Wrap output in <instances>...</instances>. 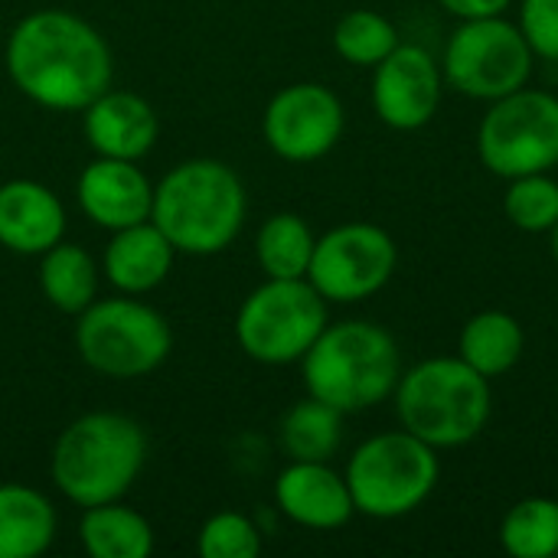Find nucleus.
I'll return each mask as SVG.
<instances>
[{
    "mask_svg": "<svg viewBox=\"0 0 558 558\" xmlns=\"http://www.w3.org/2000/svg\"><path fill=\"white\" fill-rule=\"evenodd\" d=\"M10 82L52 111H82L111 88V49L105 36L69 10H33L7 39Z\"/></svg>",
    "mask_w": 558,
    "mask_h": 558,
    "instance_id": "nucleus-1",
    "label": "nucleus"
},
{
    "mask_svg": "<svg viewBox=\"0 0 558 558\" xmlns=\"http://www.w3.org/2000/svg\"><path fill=\"white\" fill-rule=\"evenodd\" d=\"M245 186L222 160L177 163L157 186L150 222L183 255H216L229 248L245 222Z\"/></svg>",
    "mask_w": 558,
    "mask_h": 558,
    "instance_id": "nucleus-2",
    "label": "nucleus"
},
{
    "mask_svg": "<svg viewBox=\"0 0 558 558\" xmlns=\"http://www.w3.org/2000/svg\"><path fill=\"white\" fill-rule=\"evenodd\" d=\"M147 461L144 428L118 412L75 418L52 448L49 471L59 494L78 507L121 500Z\"/></svg>",
    "mask_w": 558,
    "mask_h": 558,
    "instance_id": "nucleus-3",
    "label": "nucleus"
},
{
    "mask_svg": "<svg viewBox=\"0 0 558 558\" xmlns=\"http://www.w3.org/2000/svg\"><path fill=\"white\" fill-rule=\"evenodd\" d=\"M301 363L307 392L343 415L379 405L399 386V347L366 320L324 327Z\"/></svg>",
    "mask_w": 558,
    "mask_h": 558,
    "instance_id": "nucleus-4",
    "label": "nucleus"
},
{
    "mask_svg": "<svg viewBox=\"0 0 558 558\" xmlns=\"http://www.w3.org/2000/svg\"><path fill=\"white\" fill-rule=\"evenodd\" d=\"M402 428L432 448H458L474 441L490 418L487 376L458 356L425 360L396 386Z\"/></svg>",
    "mask_w": 558,
    "mask_h": 558,
    "instance_id": "nucleus-5",
    "label": "nucleus"
},
{
    "mask_svg": "<svg viewBox=\"0 0 558 558\" xmlns=\"http://www.w3.org/2000/svg\"><path fill=\"white\" fill-rule=\"evenodd\" d=\"M173 347L170 324L154 307L131 298L92 301L75 324V350L82 363L111 379H137L154 373Z\"/></svg>",
    "mask_w": 558,
    "mask_h": 558,
    "instance_id": "nucleus-6",
    "label": "nucleus"
},
{
    "mask_svg": "<svg viewBox=\"0 0 558 558\" xmlns=\"http://www.w3.org/2000/svg\"><path fill=\"white\" fill-rule=\"evenodd\" d=\"M438 484V454L412 432H386L363 441L347 464L353 507L376 520H396L425 504Z\"/></svg>",
    "mask_w": 558,
    "mask_h": 558,
    "instance_id": "nucleus-7",
    "label": "nucleus"
},
{
    "mask_svg": "<svg viewBox=\"0 0 558 558\" xmlns=\"http://www.w3.org/2000/svg\"><path fill=\"white\" fill-rule=\"evenodd\" d=\"M327 327V301L307 278H268L235 317V340L255 363L284 366L301 360Z\"/></svg>",
    "mask_w": 558,
    "mask_h": 558,
    "instance_id": "nucleus-8",
    "label": "nucleus"
},
{
    "mask_svg": "<svg viewBox=\"0 0 558 558\" xmlns=\"http://www.w3.org/2000/svg\"><path fill=\"white\" fill-rule=\"evenodd\" d=\"M477 150L497 177L517 180L549 173L558 163V98L549 92L520 88L497 98L481 121Z\"/></svg>",
    "mask_w": 558,
    "mask_h": 558,
    "instance_id": "nucleus-9",
    "label": "nucleus"
},
{
    "mask_svg": "<svg viewBox=\"0 0 558 558\" xmlns=\"http://www.w3.org/2000/svg\"><path fill=\"white\" fill-rule=\"evenodd\" d=\"M533 56L523 29L504 16L464 20L445 49V78L468 98L497 101L530 82Z\"/></svg>",
    "mask_w": 558,
    "mask_h": 558,
    "instance_id": "nucleus-10",
    "label": "nucleus"
},
{
    "mask_svg": "<svg viewBox=\"0 0 558 558\" xmlns=\"http://www.w3.org/2000/svg\"><path fill=\"white\" fill-rule=\"evenodd\" d=\"M396 258V242L386 229L373 222H347L314 242L307 281L324 301H366L392 278Z\"/></svg>",
    "mask_w": 558,
    "mask_h": 558,
    "instance_id": "nucleus-11",
    "label": "nucleus"
},
{
    "mask_svg": "<svg viewBox=\"0 0 558 558\" xmlns=\"http://www.w3.org/2000/svg\"><path fill=\"white\" fill-rule=\"evenodd\" d=\"M262 131L278 157L307 163L337 147L343 134V105L327 85L298 82L268 101Z\"/></svg>",
    "mask_w": 558,
    "mask_h": 558,
    "instance_id": "nucleus-12",
    "label": "nucleus"
},
{
    "mask_svg": "<svg viewBox=\"0 0 558 558\" xmlns=\"http://www.w3.org/2000/svg\"><path fill=\"white\" fill-rule=\"evenodd\" d=\"M441 101V72L428 49L422 46H396L379 65L373 78V105L376 114L396 131L425 128Z\"/></svg>",
    "mask_w": 558,
    "mask_h": 558,
    "instance_id": "nucleus-13",
    "label": "nucleus"
},
{
    "mask_svg": "<svg viewBox=\"0 0 558 558\" xmlns=\"http://www.w3.org/2000/svg\"><path fill=\"white\" fill-rule=\"evenodd\" d=\"M78 206L95 226L118 232L150 219L154 186L137 160L95 157L78 177Z\"/></svg>",
    "mask_w": 558,
    "mask_h": 558,
    "instance_id": "nucleus-14",
    "label": "nucleus"
},
{
    "mask_svg": "<svg viewBox=\"0 0 558 558\" xmlns=\"http://www.w3.org/2000/svg\"><path fill=\"white\" fill-rule=\"evenodd\" d=\"M275 504L307 530H337L356 513L347 477L330 471L327 461H291L275 481Z\"/></svg>",
    "mask_w": 558,
    "mask_h": 558,
    "instance_id": "nucleus-15",
    "label": "nucleus"
},
{
    "mask_svg": "<svg viewBox=\"0 0 558 558\" xmlns=\"http://www.w3.org/2000/svg\"><path fill=\"white\" fill-rule=\"evenodd\" d=\"M82 128L98 157L118 160H141L160 134L154 105L134 92L114 88H105L92 105L82 108Z\"/></svg>",
    "mask_w": 558,
    "mask_h": 558,
    "instance_id": "nucleus-16",
    "label": "nucleus"
},
{
    "mask_svg": "<svg viewBox=\"0 0 558 558\" xmlns=\"http://www.w3.org/2000/svg\"><path fill=\"white\" fill-rule=\"evenodd\" d=\"M65 232L59 196L36 180H10L0 186V245L16 255H43Z\"/></svg>",
    "mask_w": 558,
    "mask_h": 558,
    "instance_id": "nucleus-17",
    "label": "nucleus"
},
{
    "mask_svg": "<svg viewBox=\"0 0 558 558\" xmlns=\"http://www.w3.org/2000/svg\"><path fill=\"white\" fill-rule=\"evenodd\" d=\"M173 255L177 248L170 239L150 219H144L111 232V242L105 245V278L121 294H147L170 275Z\"/></svg>",
    "mask_w": 558,
    "mask_h": 558,
    "instance_id": "nucleus-18",
    "label": "nucleus"
},
{
    "mask_svg": "<svg viewBox=\"0 0 558 558\" xmlns=\"http://www.w3.org/2000/svg\"><path fill=\"white\" fill-rule=\"evenodd\" d=\"M56 539L52 504L23 484H0V558L43 556Z\"/></svg>",
    "mask_w": 558,
    "mask_h": 558,
    "instance_id": "nucleus-19",
    "label": "nucleus"
},
{
    "mask_svg": "<svg viewBox=\"0 0 558 558\" xmlns=\"http://www.w3.org/2000/svg\"><path fill=\"white\" fill-rule=\"evenodd\" d=\"M78 536L92 558H147L154 549L150 523L118 500L85 507Z\"/></svg>",
    "mask_w": 558,
    "mask_h": 558,
    "instance_id": "nucleus-20",
    "label": "nucleus"
},
{
    "mask_svg": "<svg viewBox=\"0 0 558 558\" xmlns=\"http://www.w3.org/2000/svg\"><path fill=\"white\" fill-rule=\"evenodd\" d=\"M39 291L62 314H82L98 298V268L78 245L56 242L39 255Z\"/></svg>",
    "mask_w": 558,
    "mask_h": 558,
    "instance_id": "nucleus-21",
    "label": "nucleus"
},
{
    "mask_svg": "<svg viewBox=\"0 0 558 558\" xmlns=\"http://www.w3.org/2000/svg\"><path fill=\"white\" fill-rule=\"evenodd\" d=\"M523 330L517 317L504 311H484L461 330V360L481 376L494 379L510 373L523 356Z\"/></svg>",
    "mask_w": 558,
    "mask_h": 558,
    "instance_id": "nucleus-22",
    "label": "nucleus"
},
{
    "mask_svg": "<svg viewBox=\"0 0 558 558\" xmlns=\"http://www.w3.org/2000/svg\"><path fill=\"white\" fill-rule=\"evenodd\" d=\"M343 441V412L320 402L304 399L281 418V448L291 461H330Z\"/></svg>",
    "mask_w": 558,
    "mask_h": 558,
    "instance_id": "nucleus-23",
    "label": "nucleus"
},
{
    "mask_svg": "<svg viewBox=\"0 0 558 558\" xmlns=\"http://www.w3.org/2000/svg\"><path fill=\"white\" fill-rule=\"evenodd\" d=\"M314 232L294 213H275L265 219L255 239L258 265L268 278H307L314 255Z\"/></svg>",
    "mask_w": 558,
    "mask_h": 558,
    "instance_id": "nucleus-24",
    "label": "nucleus"
},
{
    "mask_svg": "<svg viewBox=\"0 0 558 558\" xmlns=\"http://www.w3.org/2000/svg\"><path fill=\"white\" fill-rule=\"evenodd\" d=\"M500 543L517 558H549L558 553V504L530 497L517 504L500 526Z\"/></svg>",
    "mask_w": 558,
    "mask_h": 558,
    "instance_id": "nucleus-25",
    "label": "nucleus"
},
{
    "mask_svg": "<svg viewBox=\"0 0 558 558\" xmlns=\"http://www.w3.org/2000/svg\"><path fill=\"white\" fill-rule=\"evenodd\" d=\"M396 46V26L376 10H350L333 29V49L353 65H379Z\"/></svg>",
    "mask_w": 558,
    "mask_h": 558,
    "instance_id": "nucleus-26",
    "label": "nucleus"
},
{
    "mask_svg": "<svg viewBox=\"0 0 558 558\" xmlns=\"http://www.w3.org/2000/svg\"><path fill=\"white\" fill-rule=\"evenodd\" d=\"M507 216L523 232H549L558 222V183L546 173H526L510 183Z\"/></svg>",
    "mask_w": 558,
    "mask_h": 558,
    "instance_id": "nucleus-27",
    "label": "nucleus"
},
{
    "mask_svg": "<svg viewBox=\"0 0 558 558\" xmlns=\"http://www.w3.org/2000/svg\"><path fill=\"white\" fill-rule=\"evenodd\" d=\"M196 553L203 558H255L262 553V533L248 517L222 510L199 526Z\"/></svg>",
    "mask_w": 558,
    "mask_h": 558,
    "instance_id": "nucleus-28",
    "label": "nucleus"
},
{
    "mask_svg": "<svg viewBox=\"0 0 558 558\" xmlns=\"http://www.w3.org/2000/svg\"><path fill=\"white\" fill-rule=\"evenodd\" d=\"M520 29L536 56L558 62V0H523Z\"/></svg>",
    "mask_w": 558,
    "mask_h": 558,
    "instance_id": "nucleus-29",
    "label": "nucleus"
},
{
    "mask_svg": "<svg viewBox=\"0 0 558 558\" xmlns=\"http://www.w3.org/2000/svg\"><path fill=\"white\" fill-rule=\"evenodd\" d=\"M448 13L461 20H484V16H504L510 0H438Z\"/></svg>",
    "mask_w": 558,
    "mask_h": 558,
    "instance_id": "nucleus-30",
    "label": "nucleus"
},
{
    "mask_svg": "<svg viewBox=\"0 0 558 558\" xmlns=\"http://www.w3.org/2000/svg\"><path fill=\"white\" fill-rule=\"evenodd\" d=\"M553 252H556V262H558V222L553 226Z\"/></svg>",
    "mask_w": 558,
    "mask_h": 558,
    "instance_id": "nucleus-31",
    "label": "nucleus"
}]
</instances>
